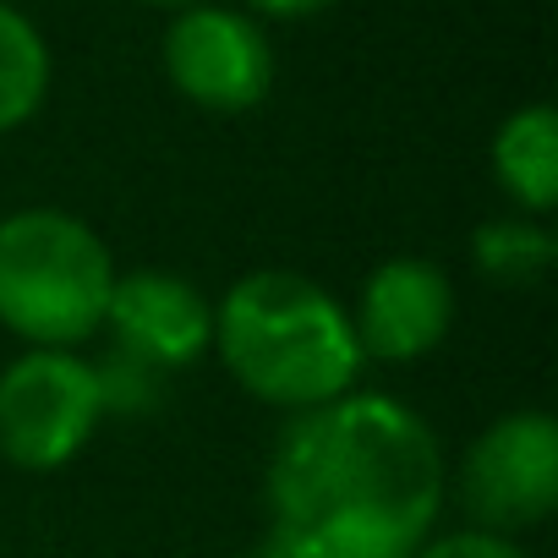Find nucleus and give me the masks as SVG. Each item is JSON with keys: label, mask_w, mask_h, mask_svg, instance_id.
I'll list each match as a JSON object with an SVG mask.
<instances>
[{"label": "nucleus", "mask_w": 558, "mask_h": 558, "mask_svg": "<svg viewBox=\"0 0 558 558\" xmlns=\"http://www.w3.org/2000/svg\"><path fill=\"white\" fill-rule=\"evenodd\" d=\"M214 351L252 400L279 411L329 405L351 395L367 367L340 296L291 268L241 274L219 296Z\"/></svg>", "instance_id": "nucleus-2"}, {"label": "nucleus", "mask_w": 558, "mask_h": 558, "mask_svg": "<svg viewBox=\"0 0 558 558\" xmlns=\"http://www.w3.org/2000/svg\"><path fill=\"white\" fill-rule=\"evenodd\" d=\"M252 17H274V23H302V17H318L329 7H340V0H246Z\"/></svg>", "instance_id": "nucleus-13"}, {"label": "nucleus", "mask_w": 558, "mask_h": 558, "mask_svg": "<svg viewBox=\"0 0 558 558\" xmlns=\"http://www.w3.org/2000/svg\"><path fill=\"white\" fill-rule=\"evenodd\" d=\"M116 286L110 246L66 208H17L0 219V324L28 345L77 351L105 329Z\"/></svg>", "instance_id": "nucleus-3"}, {"label": "nucleus", "mask_w": 558, "mask_h": 558, "mask_svg": "<svg viewBox=\"0 0 558 558\" xmlns=\"http://www.w3.org/2000/svg\"><path fill=\"white\" fill-rule=\"evenodd\" d=\"M460 498L476 525L514 536L558 504V422L547 411H504L460 460Z\"/></svg>", "instance_id": "nucleus-5"}, {"label": "nucleus", "mask_w": 558, "mask_h": 558, "mask_svg": "<svg viewBox=\"0 0 558 558\" xmlns=\"http://www.w3.org/2000/svg\"><path fill=\"white\" fill-rule=\"evenodd\" d=\"M105 411L99 362L61 345H28L0 373V454L23 471H61L88 449Z\"/></svg>", "instance_id": "nucleus-4"}, {"label": "nucleus", "mask_w": 558, "mask_h": 558, "mask_svg": "<svg viewBox=\"0 0 558 558\" xmlns=\"http://www.w3.org/2000/svg\"><path fill=\"white\" fill-rule=\"evenodd\" d=\"M471 252H476V268L493 286H531V279H542L553 268L558 241L536 214H504V219H487L471 235Z\"/></svg>", "instance_id": "nucleus-11"}, {"label": "nucleus", "mask_w": 558, "mask_h": 558, "mask_svg": "<svg viewBox=\"0 0 558 558\" xmlns=\"http://www.w3.org/2000/svg\"><path fill=\"white\" fill-rule=\"evenodd\" d=\"M493 181L520 214H547L558 203V116L553 105H525L493 132Z\"/></svg>", "instance_id": "nucleus-9"}, {"label": "nucleus", "mask_w": 558, "mask_h": 558, "mask_svg": "<svg viewBox=\"0 0 558 558\" xmlns=\"http://www.w3.org/2000/svg\"><path fill=\"white\" fill-rule=\"evenodd\" d=\"M246 558H291V553H286V547H274V542H268L263 553H246Z\"/></svg>", "instance_id": "nucleus-15"}, {"label": "nucleus", "mask_w": 558, "mask_h": 558, "mask_svg": "<svg viewBox=\"0 0 558 558\" xmlns=\"http://www.w3.org/2000/svg\"><path fill=\"white\" fill-rule=\"evenodd\" d=\"M50 94V45L28 12L0 0V137L28 126Z\"/></svg>", "instance_id": "nucleus-10"}, {"label": "nucleus", "mask_w": 558, "mask_h": 558, "mask_svg": "<svg viewBox=\"0 0 558 558\" xmlns=\"http://www.w3.org/2000/svg\"><path fill=\"white\" fill-rule=\"evenodd\" d=\"M444 449L405 400L340 395L296 411L268 454L274 547L291 558H411L444 509Z\"/></svg>", "instance_id": "nucleus-1"}, {"label": "nucleus", "mask_w": 558, "mask_h": 558, "mask_svg": "<svg viewBox=\"0 0 558 558\" xmlns=\"http://www.w3.org/2000/svg\"><path fill=\"white\" fill-rule=\"evenodd\" d=\"M143 7H170V12H186V7H203V0H143Z\"/></svg>", "instance_id": "nucleus-14"}, {"label": "nucleus", "mask_w": 558, "mask_h": 558, "mask_svg": "<svg viewBox=\"0 0 558 558\" xmlns=\"http://www.w3.org/2000/svg\"><path fill=\"white\" fill-rule=\"evenodd\" d=\"M411 558H525L514 536L504 531H487V525H465V531H449V536H427Z\"/></svg>", "instance_id": "nucleus-12"}, {"label": "nucleus", "mask_w": 558, "mask_h": 558, "mask_svg": "<svg viewBox=\"0 0 558 558\" xmlns=\"http://www.w3.org/2000/svg\"><path fill=\"white\" fill-rule=\"evenodd\" d=\"M105 329L116 335L121 356L143 362L148 373H170V367H192L214 345V307L192 279L165 268H137V274H116Z\"/></svg>", "instance_id": "nucleus-8"}, {"label": "nucleus", "mask_w": 558, "mask_h": 558, "mask_svg": "<svg viewBox=\"0 0 558 558\" xmlns=\"http://www.w3.org/2000/svg\"><path fill=\"white\" fill-rule=\"evenodd\" d=\"M165 77L181 99L214 116H241L274 88V45L252 12L186 7L165 28Z\"/></svg>", "instance_id": "nucleus-6"}, {"label": "nucleus", "mask_w": 558, "mask_h": 558, "mask_svg": "<svg viewBox=\"0 0 558 558\" xmlns=\"http://www.w3.org/2000/svg\"><path fill=\"white\" fill-rule=\"evenodd\" d=\"M454 324V286L427 257H389L367 274V286L351 313V335L362 345V362H422L449 340Z\"/></svg>", "instance_id": "nucleus-7"}]
</instances>
